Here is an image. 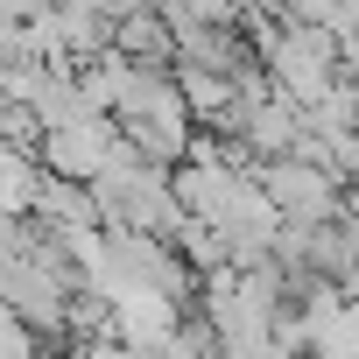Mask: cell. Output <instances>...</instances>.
Segmentation results:
<instances>
[{
    "instance_id": "7a4b0ae2",
    "label": "cell",
    "mask_w": 359,
    "mask_h": 359,
    "mask_svg": "<svg viewBox=\"0 0 359 359\" xmlns=\"http://www.w3.org/2000/svg\"><path fill=\"white\" fill-rule=\"evenodd\" d=\"M50 176H64V184H99V176L113 169V162H127V134L99 113V120H71V127H57V134H43V155H36Z\"/></svg>"
},
{
    "instance_id": "3957f363",
    "label": "cell",
    "mask_w": 359,
    "mask_h": 359,
    "mask_svg": "<svg viewBox=\"0 0 359 359\" xmlns=\"http://www.w3.org/2000/svg\"><path fill=\"white\" fill-rule=\"evenodd\" d=\"M78 359H141V352L120 338H78Z\"/></svg>"
},
{
    "instance_id": "6da1fadb",
    "label": "cell",
    "mask_w": 359,
    "mask_h": 359,
    "mask_svg": "<svg viewBox=\"0 0 359 359\" xmlns=\"http://www.w3.org/2000/svg\"><path fill=\"white\" fill-rule=\"evenodd\" d=\"M254 184L268 191V205H275L289 226H324V219H338V205H345L338 176H331L324 162H310V155H268V162L254 169Z\"/></svg>"
}]
</instances>
